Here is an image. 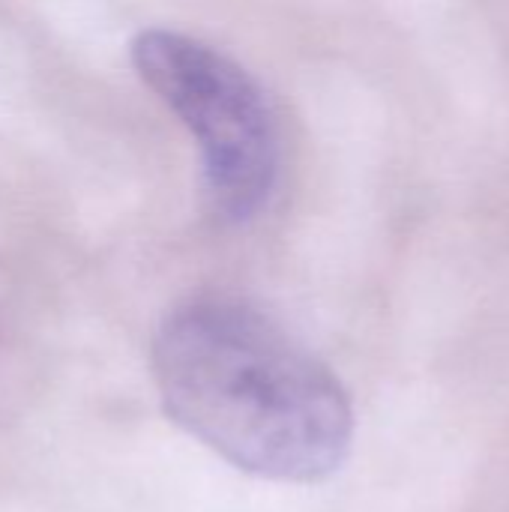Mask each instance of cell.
I'll use <instances>...</instances> for the list:
<instances>
[{
	"instance_id": "6da1fadb",
	"label": "cell",
	"mask_w": 509,
	"mask_h": 512,
	"mask_svg": "<svg viewBox=\"0 0 509 512\" xmlns=\"http://www.w3.org/2000/svg\"><path fill=\"white\" fill-rule=\"evenodd\" d=\"M153 375L168 417L246 474L321 483L348 459L354 411L342 381L249 303L198 297L168 312Z\"/></svg>"
},
{
	"instance_id": "7a4b0ae2",
	"label": "cell",
	"mask_w": 509,
	"mask_h": 512,
	"mask_svg": "<svg viewBox=\"0 0 509 512\" xmlns=\"http://www.w3.org/2000/svg\"><path fill=\"white\" fill-rule=\"evenodd\" d=\"M132 66L192 132L213 210L228 222L258 216L279 177V135L252 75L213 45L174 30L138 33Z\"/></svg>"
}]
</instances>
